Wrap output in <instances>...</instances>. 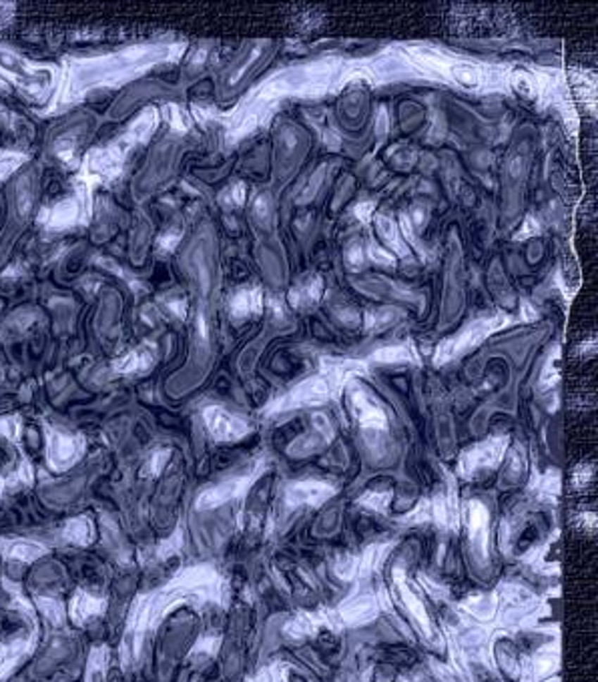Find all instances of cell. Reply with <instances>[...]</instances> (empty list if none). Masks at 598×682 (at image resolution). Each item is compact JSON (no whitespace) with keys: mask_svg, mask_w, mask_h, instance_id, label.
I'll return each instance as SVG.
<instances>
[{"mask_svg":"<svg viewBox=\"0 0 598 682\" xmlns=\"http://www.w3.org/2000/svg\"><path fill=\"white\" fill-rule=\"evenodd\" d=\"M257 54H259V49H255L253 53H249V54H245V58H241L239 63L237 65L233 66L231 70H229V75H227V80H225V85L227 87H233V85H237L241 79H243V75H245V70L249 68V66L257 61Z\"/></svg>","mask_w":598,"mask_h":682,"instance_id":"obj_5","label":"cell"},{"mask_svg":"<svg viewBox=\"0 0 598 682\" xmlns=\"http://www.w3.org/2000/svg\"><path fill=\"white\" fill-rule=\"evenodd\" d=\"M209 423H211L213 433H217L219 438H235V435H241L245 432L243 423L229 418L223 411H211Z\"/></svg>","mask_w":598,"mask_h":682,"instance_id":"obj_4","label":"cell"},{"mask_svg":"<svg viewBox=\"0 0 598 682\" xmlns=\"http://www.w3.org/2000/svg\"><path fill=\"white\" fill-rule=\"evenodd\" d=\"M257 305H259V295L255 291H243L241 295L235 297V303H233L237 314H249L253 309H257Z\"/></svg>","mask_w":598,"mask_h":682,"instance_id":"obj_6","label":"cell"},{"mask_svg":"<svg viewBox=\"0 0 598 682\" xmlns=\"http://www.w3.org/2000/svg\"><path fill=\"white\" fill-rule=\"evenodd\" d=\"M496 660H498V666H500L502 674H504L508 681H518L520 660L518 655H516V648L512 644L498 643V646H496Z\"/></svg>","mask_w":598,"mask_h":682,"instance_id":"obj_3","label":"cell"},{"mask_svg":"<svg viewBox=\"0 0 598 682\" xmlns=\"http://www.w3.org/2000/svg\"><path fill=\"white\" fill-rule=\"evenodd\" d=\"M0 66L4 70H8L13 75L14 79L18 80L25 89L28 91H42L49 87V75H42V73H35V70H28V66L25 61H20L18 56H14L11 53H2L0 51Z\"/></svg>","mask_w":598,"mask_h":682,"instance_id":"obj_1","label":"cell"},{"mask_svg":"<svg viewBox=\"0 0 598 682\" xmlns=\"http://www.w3.org/2000/svg\"><path fill=\"white\" fill-rule=\"evenodd\" d=\"M502 450H504V442L502 440H490L486 444H480L474 450H470L462 458V472L466 473H474L478 470H486L494 466L500 456H502Z\"/></svg>","mask_w":598,"mask_h":682,"instance_id":"obj_2","label":"cell"},{"mask_svg":"<svg viewBox=\"0 0 598 682\" xmlns=\"http://www.w3.org/2000/svg\"><path fill=\"white\" fill-rule=\"evenodd\" d=\"M372 257L373 259H378V261H392V257L390 255H384V253H380V251H375V249H372Z\"/></svg>","mask_w":598,"mask_h":682,"instance_id":"obj_8","label":"cell"},{"mask_svg":"<svg viewBox=\"0 0 598 682\" xmlns=\"http://www.w3.org/2000/svg\"><path fill=\"white\" fill-rule=\"evenodd\" d=\"M20 161H23V159H18L16 155H14V157L13 155L0 157V179H2V177H6V175H8V173H11L18 163H20Z\"/></svg>","mask_w":598,"mask_h":682,"instance_id":"obj_7","label":"cell"}]
</instances>
